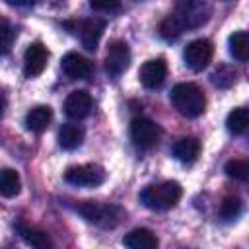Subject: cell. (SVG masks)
<instances>
[{
  "label": "cell",
  "mask_w": 249,
  "mask_h": 249,
  "mask_svg": "<svg viewBox=\"0 0 249 249\" xmlns=\"http://www.w3.org/2000/svg\"><path fill=\"white\" fill-rule=\"evenodd\" d=\"M169 99H171L173 107L177 109V113H181L187 119H195V117L202 115L204 107H206V97H204L202 89L191 82L177 84L171 89Z\"/></svg>",
  "instance_id": "1"
},
{
  "label": "cell",
  "mask_w": 249,
  "mask_h": 249,
  "mask_svg": "<svg viewBox=\"0 0 249 249\" xmlns=\"http://www.w3.org/2000/svg\"><path fill=\"white\" fill-rule=\"evenodd\" d=\"M183 195V189L177 181H163L158 185H150L140 193V200L150 210H169L173 208Z\"/></svg>",
  "instance_id": "2"
},
{
  "label": "cell",
  "mask_w": 249,
  "mask_h": 249,
  "mask_svg": "<svg viewBox=\"0 0 249 249\" xmlns=\"http://www.w3.org/2000/svg\"><path fill=\"white\" fill-rule=\"evenodd\" d=\"M78 212L93 226L111 230L117 228L121 224V220L124 218V210L117 204H109V202H93V200H86L78 206Z\"/></svg>",
  "instance_id": "3"
},
{
  "label": "cell",
  "mask_w": 249,
  "mask_h": 249,
  "mask_svg": "<svg viewBox=\"0 0 249 249\" xmlns=\"http://www.w3.org/2000/svg\"><path fill=\"white\" fill-rule=\"evenodd\" d=\"M181 29H196L204 25L210 18V6L206 0H179L175 12L171 14Z\"/></svg>",
  "instance_id": "4"
},
{
  "label": "cell",
  "mask_w": 249,
  "mask_h": 249,
  "mask_svg": "<svg viewBox=\"0 0 249 249\" xmlns=\"http://www.w3.org/2000/svg\"><path fill=\"white\" fill-rule=\"evenodd\" d=\"M64 181L74 187H99L105 181V169L97 163L72 165L64 171Z\"/></svg>",
  "instance_id": "5"
},
{
  "label": "cell",
  "mask_w": 249,
  "mask_h": 249,
  "mask_svg": "<svg viewBox=\"0 0 249 249\" xmlns=\"http://www.w3.org/2000/svg\"><path fill=\"white\" fill-rule=\"evenodd\" d=\"M160 136H161V128L150 119L138 117L130 123V138H132L134 146H138L142 150L154 148L160 142Z\"/></svg>",
  "instance_id": "6"
},
{
  "label": "cell",
  "mask_w": 249,
  "mask_h": 249,
  "mask_svg": "<svg viewBox=\"0 0 249 249\" xmlns=\"http://www.w3.org/2000/svg\"><path fill=\"white\" fill-rule=\"evenodd\" d=\"M212 54H214V47L208 39H195L191 41L185 51H183V58H185V64L193 70V72H200L204 70L210 60H212Z\"/></svg>",
  "instance_id": "7"
},
{
  "label": "cell",
  "mask_w": 249,
  "mask_h": 249,
  "mask_svg": "<svg viewBox=\"0 0 249 249\" xmlns=\"http://www.w3.org/2000/svg\"><path fill=\"white\" fill-rule=\"evenodd\" d=\"M130 66V49L124 41H113L107 47V56H105V70L111 78H119L124 74Z\"/></svg>",
  "instance_id": "8"
},
{
  "label": "cell",
  "mask_w": 249,
  "mask_h": 249,
  "mask_svg": "<svg viewBox=\"0 0 249 249\" xmlns=\"http://www.w3.org/2000/svg\"><path fill=\"white\" fill-rule=\"evenodd\" d=\"M47 60H49V51L43 43H31L27 49H25V54H23V74L27 78H37L39 74H43L45 66H47Z\"/></svg>",
  "instance_id": "9"
},
{
  "label": "cell",
  "mask_w": 249,
  "mask_h": 249,
  "mask_svg": "<svg viewBox=\"0 0 249 249\" xmlns=\"http://www.w3.org/2000/svg\"><path fill=\"white\" fill-rule=\"evenodd\" d=\"M103 29H105V19H99V18H91V19H84V21H78L74 31L78 33L82 45L88 49V51H95L97 45H99V39L103 35Z\"/></svg>",
  "instance_id": "10"
},
{
  "label": "cell",
  "mask_w": 249,
  "mask_h": 249,
  "mask_svg": "<svg viewBox=\"0 0 249 249\" xmlns=\"http://www.w3.org/2000/svg\"><path fill=\"white\" fill-rule=\"evenodd\" d=\"M167 76V64L163 58H152V60H146L142 66H140V72H138V78L142 82L144 88L148 89H156L163 84Z\"/></svg>",
  "instance_id": "11"
},
{
  "label": "cell",
  "mask_w": 249,
  "mask_h": 249,
  "mask_svg": "<svg viewBox=\"0 0 249 249\" xmlns=\"http://www.w3.org/2000/svg\"><path fill=\"white\" fill-rule=\"evenodd\" d=\"M91 105H93L91 95L86 89H76V91H72L66 97V101H64V113H66V117L78 121V119H84V117L89 115Z\"/></svg>",
  "instance_id": "12"
},
{
  "label": "cell",
  "mask_w": 249,
  "mask_h": 249,
  "mask_svg": "<svg viewBox=\"0 0 249 249\" xmlns=\"http://www.w3.org/2000/svg\"><path fill=\"white\" fill-rule=\"evenodd\" d=\"M60 68L70 80H86L91 74V62L78 53L64 54L60 60Z\"/></svg>",
  "instance_id": "13"
},
{
  "label": "cell",
  "mask_w": 249,
  "mask_h": 249,
  "mask_svg": "<svg viewBox=\"0 0 249 249\" xmlns=\"http://www.w3.org/2000/svg\"><path fill=\"white\" fill-rule=\"evenodd\" d=\"M173 156L181 163H195L200 156V142L195 136H185L175 142L173 146Z\"/></svg>",
  "instance_id": "14"
},
{
  "label": "cell",
  "mask_w": 249,
  "mask_h": 249,
  "mask_svg": "<svg viewBox=\"0 0 249 249\" xmlns=\"http://www.w3.org/2000/svg\"><path fill=\"white\" fill-rule=\"evenodd\" d=\"M53 121V109L49 105H37L33 107L27 115H25V126L31 130V132H43L47 130V126L51 124Z\"/></svg>",
  "instance_id": "15"
},
{
  "label": "cell",
  "mask_w": 249,
  "mask_h": 249,
  "mask_svg": "<svg viewBox=\"0 0 249 249\" xmlns=\"http://www.w3.org/2000/svg\"><path fill=\"white\" fill-rule=\"evenodd\" d=\"M123 243H124L126 247H130V249H156L160 241H158L156 233H152L150 230H146V228H136V230H132L130 233L124 235Z\"/></svg>",
  "instance_id": "16"
},
{
  "label": "cell",
  "mask_w": 249,
  "mask_h": 249,
  "mask_svg": "<svg viewBox=\"0 0 249 249\" xmlns=\"http://www.w3.org/2000/svg\"><path fill=\"white\" fill-rule=\"evenodd\" d=\"M84 142V128L78 124H62L58 130V146L62 150H76Z\"/></svg>",
  "instance_id": "17"
},
{
  "label": "cell",
  "mask_w": 249,
  "mask_h": 249,
  "mask_svg": "<svg viewBox=\"0 0 249 249\" xmlns=\"http://www.w3.org/2000/svg\"><path fill=\"white\" fill-rule=\"evenodd\" d=\"M19 191H21L19 173L12 167H4L0 171V195L6 198H14L19 195Z\"/></svg>",
  "instance_id": "18"
},
{
  "label": "cell",
  "mask_w": 249,
  "mask_h": 249,
  "mask_svg": "<svg viewBox=\"0 0 249 249\" xmlns=\"http://www.w3.org/2000/svg\"><path fill=\"white\" fill-rule=\"evenodd\" d=\"M230 53L233 58L245 62L249 58V35L245 31H235L230 37Z\"/></svg>",
  "instance_id": "19"
},
{
  "label": "cell",
  "mask_w": 249,
  "mask_h": 249,
  "mask_svg": "<svg viewBox=\"0 0 249 249\" xmlns=\"http://www.w3.org/2000/svg\"><path fill=\"white\" fill-rule=\"evenodd\" d=\"M247 124H249V113L245 107H235L226 119V126L231 134H243L247 130Z\"/></svg>",
  "instance_id": "20"
},
{
  "label": "cell",
  "mask_w": 249,
  "mask_h": 249,
  "mask_svg": "<svg viewBox=\"0 0 249 249\" xmlns=\"http://www.w3.org/2000/svg\"><path fill=\"white\" fill-rule=\"evenodd\" d=\"M241 210H243V202H241V198L235 196V195L226 196V198L222 200V204H220V216H222L226 222H231V220L239 218Z\"/></svg>",
  "instance_id": "21"
},
{
  "label": "cell",
  "mask_w": 249,
  "mask_h": 249,
  "mask_svg": "<svg viewBox=\"0 0 249 249\" xmlns=\"http://www.w3.org/2000/svg\"><path fill=\"white\" fill-rule=\"evenodd\" d=\"M19 235L23 237V241L27 245H33V247H39V249H45V247H51L53 241L49 239V235L41 230H31V228H19Z\"/></svg>",
  "instance_id": "22"
},
{
  "label": "cell",
  "mask_w": 249,
  "mask_h": 249,
  "mask_svg": "<svg viewBox=\"0 0 249 249\" xmlns=\"http://www.w3.org/2000/svg\"><path fill=\"white\" fill-rule=\"evenodd\" d=\"M210 78H212V84L216 88H230L235 82V70L231 66H228V64H222L212 72Z\"/></svg>",
  "instance_id": "23"
},
{
  "label": "cell",
  "mask_w": 249,
  "mask_h": 249,
  "mask_svg": "<svg viewBox=\"0 0 249 249\" xmlns=\"http://www.w3.org/2000/svg\"><path fill=\"white\" fill-rule=\"evenodd\" d=\"M14 39H16V31L12 27V23L4 18H0V56L8 54L12 45H14Z\"/></svg>",
  "instance_id": "24"
},
{
  "label": "cell",
  "mask_w": 249,
  "mask_h": 249,
  "mask_svg": "<svg viewBox=\"0 0 249 249\" xmlns=\"http://www.w3.org/2000/svg\"><path fill=\"white\" fill-rule=\"evenodd\" d=\"M226 175L231 177V179H237V181H247L249 177V163L245 160H231L226 163L224 167Z\"/></svg>",
  "instance_id": "25"
},
{
  "label": "cell",
  "mask_w": 249,
  "mask_h": 249,
  "mask_svg": "<svg viewBox=\"0 0 249 249\" xmlns=\"http://www.w3.org/2000/svg\"><path fill=\"white\" fill-rule=\"evenodd\" d=\"M181 33H183V29H181V25L177 23V19H175L171 14L160 23V35H161L163 39H167V41L177 39Z\"/></svg>",
  "instance_id": "26"
},
{
  "label": "cell",
  "mask_w": 249,
  "mask_h": 249,
  "mask_svg": "<svg viewBox=\"0 0 249 249\" xmlns=\"http://www.w3.org/2000/svg\"><path fill=\"white\" fill-rule=\"evenodd\" d=\"M89 6L95 12H115L121 8V0H89Z\"/></svg>",
  "instance_id": "27"
},
{
  "label": "cell",
  "mask_w": 249,
  "mask_h": 249,
  "mask_svg": "<svg viewBox=\"0 0 249 249\" xmlns=\"http://www.w3.org/2000/svg\"><path fill=\"white\" fill-rule=\"evenodd\" d=\"M10 6H19V8H27V6H35L41 0H6Z\"/></svg>",
  "instance_id": "28"
},
{
  "label": "cell",
  "mask_w": 249,
  "mask_h": 249,
  "mask_svg": "<svg viewBox=\"0 0 249 249\" xmlns=\"http://www.w3.org/2000/svg\"><path fill=\"white\" fill-rule=\"evenodd\" d=\"M6 105H8V99H6V93L0 89V117H2V113L6 111Z\"/></svg>",
  "instance_id": "29"
}]
</instances>
